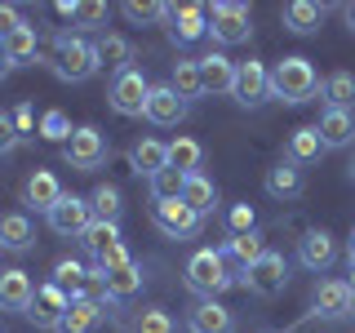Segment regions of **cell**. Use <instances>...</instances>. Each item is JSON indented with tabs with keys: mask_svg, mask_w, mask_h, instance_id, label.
Instances as JSON below:
<instances>
[{
	"mask_svg": "<svg viewBox=\"0 0 355 333\" xmlns=\"http://www.w3.org/2000/svg\"><path fill=\"white\" fill-rule=\"evenodd\" d=\"M169 36L178 44H191L200 36H209V9L205 5H169Z\"/></svg>",
	"mask_w": 355,
	"mask_h": 333,
	"instance_id": "13",
	"label": "cell"
},
{
	"mask_svg": "<svg viewBox=\"0 0 355 333\" xmlns=\"http://www.w3.org/2000/svg\"><path fill=\"white\" fill-rule=\"evenodd\" d=\"M249 5H240V0H218L214 9H209V36L218 44H244L249 40Z\"/></svg>",
	"mask_w": 355,
	"mask_h": 333,
	"instance_id": "5",
	"label": "cell"
},
{
	"mask_svg": "<svg viewBox=\"0 0 355 333\" xmlns=\"http://www.w3.org/2000/svg\"><path fill=\"white\" fill-rule=\"evenodd\" d=\"M133 169L138 173H147V178H155L160 169H169V142H155V138H142L138 147H133Z\"/></svg>",
	"mask_w": 355,
	"mask_h": 333,
	"instance_id": "27",
	"label": "cell"
},
{
	"mask_svg": "<svg viewBox=\"0 0 355 333\" xmlns=\"http://www.w3.org/2000/svg\"><path fill=\"white\" fill-rule=\"evenodd\" d=\"M111 9L107 5H98V0H89V5H71V22L76 27H103Z\"/></svg>",
	"mask_w": 355,
	"mask_h": 333,
	"instance_id": "43",
	"label": "cell"
},
{
	"mask_svg": "<svg viewBox=\"0 0 355 333\" xmlns=\"http://www.w3.org/2000/svg\"><path fill=\"white\" fill-rule=\"evenodd\" d=\"M120 14L142 27V22H164L169 18V5H142V0H129V5H120Z\"/></svg>",
	"mask_w": 355,
	"mask_h": 333,
	"instance_id": "41",
	"label": "cell"
},
{
	"mask_svg": "<svg viewBox=\"0 0 355 333\" xmlns=\"http://www.w3.org/2000/svg\"><path fill=\"white\" fill-rule=\"evenodd\" d=\"M18 27H27V18H22L14 5H0V40H9Z\"/></svg>",
	"mask_w": 355,
	"mask_h": 333,
	"instance_id": "46",
	"label": "cell"
},
{
	"mask_svg": "<svg viewBox=\"0 0 355 333\" xmlns=\"http://www.w3.org/2000/svg\"><path fill=\"white\" fill-rule=\"evenodd\" d=\"M62 160L71 164V169H80V173L98 169V164L107 160V133L98 129V125H80V129L71 133V138H67Z\"/></svg>",
	"mask_w": 355,
	"mask_h": 333,
	"instance_id": "6",
	"label": "cell"
},
{
	"mask_svg": "<svg viewBox=\"0 0 355 333\" xmlns=\"http://www.w3.org/2000/svg\"><path fill=\"white\" fill-rule=\"evenodd\" d=\"M147 120L160 129H173L187 120V103L173 94V85H151V98H147Z\"/></svg>",
	"mask_w": 355,
	"mask_h": 333,
	"instance_id": "16",
	"label": "cell"
},
{
	"mask_svg": "<svg viewBox=\"0 0 355 333\" xmlns=\"http://www.w3.org/2000/svg\"><path fill=\"white\" fill-rule=\"evenodd\" d=\"M231 284H236V275H231V266H227V253L196 249L191 258H187V289L200 293L205 302H218V293H227Z\"/></svg>",
	"mask_w": 355,
	"mask_h": 333,
	"instance_id": "2",
	"label": "cell"
},
{
	"mask_svg": "<svg viewBox=\"0 0 355 333\" xmlns=\"http://www.w3.org/2000/svg\"><path fill=\"white\" fill-rule=\"evenodd\" d=\"M80 298H85V302H94V307H103L107 298H111V289H107V271H103V266L85 275V289H80Z\"/></svg>",
	"mask_w": 355,
	"mask_h": 333,
	"instance_id": "42",
	"label": "cell"
},
{
	"mask_svg": "<svg viewBox=\"0 0 355 333\" xmlns=\"http://www.w3.org/2000/svg\"><path fill=\"white\" fill-rule=\"evenodd\" d=\"M89 209H94V222H120V187L111 182H98L94 196H89Z\"/></svg>",
	"mask_w": 355,
	"mask_h": 333,
	"instance_id": "34",
	"label": "cell"
},
{
	"mask_svg": "<svg viewBox=\"0 0 355 333\" xmlns=\"http://www.w3.org/2000/svg\"><path fill=\"white\" fill-rule=\"evenodd\" d=\"M320 22H324V5H315V0H288L284 5V27L293 36H311Z\"/></svg>",
	"mask_w": 355,
	"mask_h": 333,
	"instance_id": "25",
	"label": "cell"
},
{
	"mask_svg": "<svg viewBox=\"0 0 355 333\" xmlns=\"http://www.w3.org/2000/svg\"><path fill=\"white\" fill-rule=\"evenodd\" d=\"M297 258H302L306 271H329L333 258H338V244H333V236L324 227H315V231L302 236V244H297Z\"/></svg>",
	"mask_w": 355,
	"mask_h": 333,
	"instance_id": "19",
	"label": "cell"
},
{
	"mask_svg": "<svg viewBox=\"0 0 355 333\" xmlns=\"http://www.w3.org/2000/svg\"><path fill=\"white\" fill-rule=\"evenodd\" d=\"M98 325H103V307H94V302H85V298H76L71 311L62 316V325L53 329V333H94Z\"/></svg>",
	"mask_w": 355,
	"mask_h": 333,
	"instance_id": "31",
	"label": "cell"
},
{
	"mask_svg": "<svg viewBox=\"0 0 355 333\" xmlns=\"http://www.w3.org/2000/svg\"><path fill=\"white\" fill-rule=\"evenodd\" d=\"M182 205H191L200 218L214 214V205H218V187H214V178H205V173H191V178H187V187H182Z\"/></svg>",
	"mask_w": 355,
	"mask_h": 333,
	"instance_id": "30",
	"label": "cell"
},
{
	"mask_svg": "<svg viewBox=\"0 0 355 333\" xmlns=\"http://www.w3.org/2000/svg\"><path fill=\"white\" fill-rule=\"evenodd\" d=\"M187 329L191 333H236V316L222 302H200L191 311V320H187Z\"/></svg>",
	"mask_w": 355,
	"mask_h": 333,
	"instance_id": "22",
	"label": "cell"
},
{
	"mask_svg": "<svg viewBox=\"0 0 355 333\" xmlns=\"http://www.w3.org/2000/svg\"><path fill=\"white\" fill-rule=\"evenodd\" d=\"M107 289H111V298H120V302H125V298H133L142 289V266L138 262H116V266H107Z\"/></svg>",
	"mask_w": 355,
	"mask_h": 333,
	"instance_id": "29",
	"label": "cell"
},
{
	"mask_svg": "<svg viewBox=\"0 0 355 333\" xmlns=\"http://www.w3.org/2000/svg\"><path fill=\"white\" fill-rule=\"evenodd\" d=\"M71 302H76V298L49 280V284H40V289H36V298H31V307H27V320H31L36 329H58V325H62V316L71 311Z\"/></svg>",
	"mask_w": 355,
	"mask_h": 333,
	"instance_id": "11",
	"label": "cell"
},
{
	"mask_svg": "<svg viewBox=\"0 0 355 333\" xmlns=\"http://www.w3.org/2000/svg\"><path fill=\"white\" fill-rule=\"evenodd\" d=\"M22 200L49 214V209H53V205L62 200V187H58V178H53L49 169H36V173L27 178V187H22Z\"/></svg>",
	"mask_w": 355,
	"mask_h": 333,
	"instance_id": "24",
	"label": "cell"
},
{
	"mask_svg": "<svg viewBox=\"0 0 355 333\" xmlns=\"http://www.w3.org/2000/svg\"><path fill=\"white\" fill-rule=\"evenodd\" d=\"M200 160H205V147H200L196 138H173L169 142V164L178 173H187V178L200 173Z\"/></svg>",
	"mask_w": 355,
	"mask_h": 333,
	"instance_id": "33",
	"label": "cell"
},
{
	"mask_svg": "<svg viewBox=\"0 0 355 333\" xmlns=\"http://www.w3.org/2000/svg\"><path fill=\"white\" fill-rule=\"evenodd\" d=\"M311 311L320 320H347L355 311V293L347 280H320L315 293H311Z\"/></svg>",
	"mask_w": 355,
	"mask_h": 333,
	"instance_id": "12",
	"label": "cell"
},
{
	"mask_svg": "<svg viewBox=\"0 0 355 333\" xmlns=\"http://www.w3.org/2000/svg\"><path fill=\"white\" fill-rule=\"evenodd\" d=\"M36 244V227L27 214H0V249L9 253H27Z\"/></svg>",
	"mask_w": 355,
	"mask_h": 333,
	"instance_id": "21",
	"label": "cell"
},
{
	"mask_svg": "<svg viewBox=\"0 0 355 333\" xmlns=\"http://www.w3.org/2000/svg\"><path fill=\"white\" fill-rule=\"evenodd\" d=\"M266 253V240H262V231H249V236H231L227 240V258H236L244 271H249L253 262H258Z\"/></svg>",
	"mask_w": 355,
	"mask_h": 333,
	"instance_id": "36",
	"label": "cell"
},
{
	"mask_svg": "<svg viewBox=\"0 0 355 333\" xmlns=\"http://www.w3.org/2000/svg\"><path fill=\"white\" fill-rule=\"evenodd\" d=\"M44 218H49V231H53V236H76V240H80L85 231H89V222H94V209H89L85 196H67L62 191V200Z\"/></svg>",
	"mask_w": 355,
	"mask_h": 333,
	"instance_id": "10",
	"label": "cell"
},
{
	"mask_svg": "<svg viewBox=\"0 0 355 333\" xmlns=\"http://www.w3.org/2000/svg\"><path fill=\"white\" fill-rule=\"evenodd\" d=\"M320 138H324V151H342L355 142V111H342V107H324L315 120Z\"/></svg>",
	"mask_w": 355,
	"mask_h": 333,
	"instance_id": "14",
	"label": "cell"
},
{
	"mask_svg": "<svg viewBox=\"0 0 355 333\" xmlns=\"http://www.w3.org/2000/svg\"><path fill=\"white\" fill-rule=\"evenodd\" d=\"M284 284H288V262H284V253H275V249H266L262 258L240 275V289L253 293V298H275V293H284Z\"/></svg>",
	"mask_w": 355,
	"mask_h": 333,
	"instance_id": "4",
	"label": "cell"
},
{
	"mask_svg": "<svg viewBox=\"0 0 355 333\" xmlns=\"http://www.w3.org/2000/svg\"><path fill=\"white\" fill-rule=\"evenodd\" d=\"M85 253L94 258L98 266H116V262H129V253H125V240H120V222H89V231H85Z\"/></svg>",
	"mask_w": 355,
	"mask_h": 333,
	"instance_id": "8",
	"label": "cell"
},
{
	"mask_svg": "<svg viewBox=\"0 0 355 333\" xmlns=\"http://www.w3.org/2000/svg\"><path fill=\"white\" fill-rule=\"evenodd\" d=\"M347 258L355 262V227H351V236H347Z\"/></svg>",
	"mask_w": 355,
	"mask_h": 333,
	"instance_id": "50",
	"label": "cell"
},
{
	"mask_svg": "<svg viewBox=\"0 0 355 333\" xmlns=\"http://www.w3.org/2000/svg\"><path fill=\"white\" fill-rule=\"evenodd\" d=\"M266 191H271L275 200H297V196L306 191L302 164H293V160H280L275 169H266Z\"/></svg>",
	"mask_w": 355,
	"mask_h": 333,
	"instance_id": "20",
	"label": "cell"
},
{
	"mask_svg": "<svg viewBox=\"0 0 355 333\" xmlns=\"http://www.w3.org/2000/svg\"><path fill=\"white\" fill-rule=\"evenodd\" d=\"M320 89H324V103H329V107L355 111V76H351V71H333Z\"/></svg>",
	"mask_w": 355,
	"mask_h": 333,
	"instance_id": "35",
	"label": "cell"
},
{
	"mask_svg": "<svg viewBox=\"0 0 355 333\" xmlns=\"http://www.w3.org/2000/svg\"><path fill=\"white\" fill-rule=\"evenodd\" d=\"M71 120H67V111H58V107H49V111H44V116H40V138L44 142H62V147H67V138H71Z\"/></svg>",
	"mask_w": 355,
	"mask_h": 333,
	"instance_id": "39",
	"label": "cell"
},
{
	"mask_svg": "<svg viewBox=\"0 0 355 333\" xmlns=\"http://www.w3.org/2000/svg\"><path fill=\"white\" fill-rule=\"evenodd\" d=\"M151 222L169 240H191V236H200V222L205 218H200L191 205H182V200H160V205L151 200Z\"/></svg>",
	"mask_w": 355,
	"mask_h": 333,
	"instance_id": "9",
	"label": "cell"
},
{
	"mask_svg": "<svg viewBox=\"0 0 355 333\" xmlns=\"http://www.w3.org/2000/svg\"><path fill=\"white\" fill-rule=\"evenodd\" d=\"M18 138H22V133H18V125H14V116H9V111H0V155L14 151Z\"/></svg>",
	"mask_w": 355,
	"mask_h": 333,
	"instance_id": "45",
	"label": "cell"
},
{
	"mask_svg": "<svg viewBox=\"0 0 355 333\" xmlns=\"http://www.w3.org/2000/svg\"><path fill=\"white\" fill-rule=\"evenodd\" d=\"M347 284H351V293H355V262H351V275H347Z\"/></svg>",
	"mask_w": 355,
	"mask_h": 333,
	"instance_id": "51",
	"label": "cell"
},
{
	"mask_svg": "<svg viewBox=\"0 0 355 333\" xmlns=\"http://www.w3.org/2000/svg\"><path fill=\"white\" fill-rule=\"evenodd\" d=\"M200 85H205V94H214V98L236 94V62H231L227 53H209V58H200Z\"/></svg>",
	"mask_w": 355,
	"mask_h": 333,
	"instance_id": "17",
	"label": "cell"
},
{
	"mask_svg": "<svg viewBox=\"0 0 355 333\" xmlns=\"http://www.w3.org/2000/svg\"><path fill=\"white\" fill-rule=\"evenodd\" d=\"M9 116H14L18 133H31V125H36V111H31V103H18L14 111H9Z\"/></svg>",
	"mask_w": 355,
	"mask_h": 333,
	"instance_id": "47",
	"label": "cell"
},
{
	"mask_svg": "<svg viewBox=\"0 0 355 333\" xmlns=\"http://www.w3.org/2000/svg\"><path fill=\"white\" fill-rule=\"evenodd\" d=\"M85 262L80 258H62L58 266H53V284H58V289H67V293H71V298H80V289H85Z\"/></svg>",
	"mask_w": 355,
	"mask_h": 333,
	"instance_id": "37",
	"label": "cell"
},
{
	"mask_svg": "<svg viewBox=\"0 0 355 333\" xmlns=\"http://www.w3.org/2000/svg\"><path fill=\"white\" fill-rule=\"evenodd\" d=\"M351 178H355V160H351Z\"/></svg>",
	"mask_w": 355,
	"mask_h": 333,
	"instance_id": "52",
	"label": "cell"
},
{
	"mask_svg": "<svg viewBox=\"0 0 355 333\" xmlns=\"http://www.w3.org/2000/svg\"><path fill=\"white\" fill-rule=\"evenodd\" d=\"M271 94L280 98V103L297 107V103H306V98L320 94V71L302 53H288V58H280L271 67Z\"/></svg>",
	"mask_w": 355,
	"mask_h": 333,
	"instance_id": "1",
	"label": "cell"
},
{
	"mask_svg": "<svg viewBox=\"0 0 355 333\" xmlns=\"http://www.w3.org/2000/svg\"><path fill=\"white\" fill-rule=\"evenodd\" d=\"M320 155H324V138H320V129H315V125H302V129L288 133L284 160H293V164H311V160H320Z\"/></svg>",
	"mask_w": 355,
	"mask_h": 333,
	"instance_id": "23",
	"label": "cell"
},
{
	"mask_svg": "<svg viewBox=\"0 0 355 333\" xmlns=\"http://www.w3.org/2000/svg\"><path fill=\"white\" fill-rule=\"evenodd\" d=\"M98 71V53H94V44L80 40V36H62L53 40V76L58 80H71V85H80L89 80V76Z\"/></svg>",
	"mask_w": 355,
	"mask_h": 333,
	"instance_id": "3",
	"label": "cell"
},
{
	"mask_svg": "<svg viewBox=\"0 0 355 333\" xmlns=\"http://www.w3.org/2000/svg\"><path fill=\"white\" fill-rule=\"evenodd\" d=\"M182 187H187V173H178L169 164V169H160L151 178V200L155 205H160V200H182Z\"/></svg>",
	"mask_w": 355,
	"mask_h": 333,
	"instance_id": "38",
	"label": "cell"
},
{
	"mask_svg": "<svg viewBox=\"0 0 355 333\" xmlns=\"http://www.w3.org/2000/svg\"><path fill=\"white\" fill-rule=\"evenodd\" d=\"M231 236H249V231H258V214H253V205H231Z\"/></svg>",
	"mask_w": 355,
	"mask_h": 333,
	"instance_id": "44",
	"label": "cell"
},
{
	"mask_svg": "<svg viewBox=\"0 0 355 333\" xmlns=\"http://www.w3.org/2000/svg\"><path fill=\"white\" fill-rule=\"evenodd\" d=\"M342 18H347V27L355 31V5H347V9H342Z\"/></svg>",
	"mask_w": 355,
	"mask_h": 333,
	"instance_id": "49",
	"label": "cell"
},
{
	"mask_svg": "<svg viewBox=\"0 0 355 333\" xmlns=\"http://www.w3.org/2000/svg\"><path fill=\"white\" fill-rule=\"evenodd\" d=\"M133 333H173V316L164 307H147L133 320Z\"/></svg>",
	"mask_w": 355,
	"mask_h": 333,
	"instance_id": "40",
	"label": "cell"
},
{
	"mask_svg": "<svg viewBox=\"0 0 355 333\" xmlns=\"http://www.w3.org/2000/svg\"><path fill=\"white\" fill-rule=\"evenodd\" d=\"M94 53H98V67H111V71H129V62H133V44L125 36H116V31H107V36H98L94 44Z\"/></svg>",
	"mask_w": 355,
	"mask_h": 333,
	"instance_id": "26",
	"label": "cell"
},
{
	"mask_svg": "<svg viewBox=\"0 0 355 333\" xmlns=\"http://www.w3.org/2000/svg\"><path fill=\"white\" fill-rule=\"evenodd\" d=\"M111 111H120V116H147V98H151V85L147 76L138 71V67H129V71H120L116 80H111Z\"/></svg>",
	"mask_w": 355,
	"mask_h": 333,
	"instance_id": "7",
	"label": "cell"
},
{
	"mask_svg": "<svg viewBox=\"0 0 355 333\" xmlns=\"http://www.w3.org/2000/svg\"><path fill=\"white\" fill-rule=\"evenodd\" d=\"M169 85H173V94L182 98V103H191V98H205V85H200V58H178Z\"/></svg>",
	"mask_w": 355,
	"mask_h": 333,
	"instance_id": "28",
	"label": "cell"
},
{
	"mask_svg": "<svg viewBox=\"0 0 355 333\" xmlns=\"http://www.w3.org/2000/svg\"><path fill=\"white\" fill-rule=\"evenodd\" d=\"M31 298H36V284H31V275L22 271V266L0 271V307L5 311H22V316H27Z\"/></svg>",
	"mask_w": 355,
	"mask_h": 333,
	"instance_id": "18",
	"label": "cell"
},
{
	"mask_svg": "<svg viewBox=\"0 0 355 333\" xmlns=\"http://www.w3.org/2000/svg\"><path fill=\"white\" fill-rule=\"evenodd\" d=\"M5 49H9V62L14 67H27V62H36V53H40V36H36V27H18L14 36L5 40Z\"/></svg>",
	"mask_w": 355,
	"mask_h": 333,
	"instance_id": "32",
	"label": "cell"
},
{
	"mask_svg": "<svg viewBox=\"0 0 355 333\" xmlns=\"http://www.w3.org/2000/svg\"><path fill=\"white\" fill-rule=\"evenodd\" d=\"M14 71V62H9V49H5V40H0V80Z\"/></svg>",
	"mask_w": 355,
	"mask_h": 333,
	"instance_id": "48",
	"label": "cell"
},
{
	"mask_svg": "<svg viewBox=\"0 0 355 333\" xmlns=\"http://www.w3.org/2000/svg\"><path fill=\"white\" fill-rule=\"evenodd\" d=\"M271 94V71H266L262 62H236V103H244V107H258L262 98Z\"/></svg>",
	"mask_w": 355,
	"mask_h": 333,
	"instance_id": "15",
	"label": "cell"
}]
</instances>
